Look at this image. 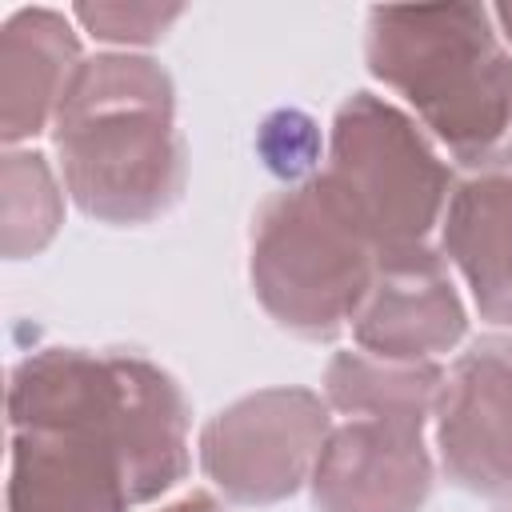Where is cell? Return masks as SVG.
I'll list each match as a JSON object with an SVG mask.
<instances>
[{"label":"cell","instance_id":"obj_1","mask_svg":"<svg viewBox=\"0 0 512 512\" xmlns=\"http://www.w3.org/2000/svg\"><path fill=\"white\" fill-rule=\"evenodd\" d=\"M188 468L192 408L152 356L48 344L8 368V512H136Z\"/></svg>","mask_w":512,"mask_h":512},{"label":"cell","instance_id":"obj_2","mask_svg":"<svg viewBox=\"0 0 512 512\" xmlns=\"http://www.w3.org/2000/svg\"><path fill=\"white\" fill-rule=\"evenodd\" d=\"M68 200L100 224L140 228L188 188L176 84L148 52H96L76 68L48 128Z\"/></svg>","mask_w":512,"mask_h":512},{"label":"cell","instance_id":"obj_3","mask_svg":"<svg viewBox=\"0 0 512 512\" xmlns=\"http://www.w3.org/2000/svg\"><path fill=\"white\" fill-rule=\"evenodd\" d=\"M364 64L456 172L512 168V44L488 4L368 8Z\"/></svg>","mask_w":512,"mask_h":512},{"label":"cell","instance_id":"obj_4","mask_svg":"<svg viewBox=\"0 0 512 512\" xmlns=\"http://www.w3.org/2000/svg\"><path fill=\"white\" fill-rule=\"evenodd\" d=\"M380 248L324 180V172L272 192L248 232V284L264 316L300 336L328 344L348 332Z\"/></svg>","mask_w":512,"mask_h":512},{"label":"cell","instance_id":"obj_5","mask_svg":"<svg viewBox=\"0 0 512 512\" xmlns=\"http://www.w3.org/2000/svg\"><path fill=\"white\" fill-rule=\"evenodd\" d=\"M320 172L380 256L436 244L460 184V172L436 140L396 100L368 88H356L336 104Z\"/></svg>","mask_w":512,"mask_h":512},{"label":"cell","instance_id":"obj_6","mask_svg":"<svg viewBox=\"0 0 512 512\" xmlns=\"http://www.w3.org/2000/svg\"><path fill=\"white\" fill-rule=\"evenodd\" d=\"M332 432L324 392L272 384L236 396L196 432V464L228 504L268 508L308 488Z\"/></svg>","mask_w":512,"mask_h":512},{"label":"cell","instance_id":"obj_7","mask_svg":"<svg viewBox=\"0 0 512 512\" xmlns=\"http://www.w3.org/2000/svg\"><path fill=\"white\" fill-rule=\"evenodd\" d=\"M432 452L456 488L512 500V332L468 340L444 368Z\"/></svg>","mask_w":512,"mask_h":512},{"label":"cell","instance_id":"obj_8","mask_svg":"<svg viewBox=\"0 0 512 512\" xmlns=\"http://www.w3.org/2000/svg\"><path fill=\"white\" fill-rule=\"evenodd\" d=\"M436 472L432 424L332 416V432L308 480L312 512H424Z\"/></svg>","mask_w":512,"mask_h":512},{"label":"cell","instance_id":"obj_9","mask_svg":"<svg viewBox=\"0 0 512 512\" xmlns=\"http://www.w3.org/2000/svg\"><path fill=\"white\" fill-rule=\"evenodd\" d=\"M352 348L396 364H440L468 336V300L436 244L384 252L348 324Z\"/></svg>","mask_w":512,"mask_h":512},{"label":"cell","instance_id":"obj_10","mask_svg":"<svg viewBox=\"0 0 512 512\" xmlns=\"http://www.w3.org/2000/svg\"><path fill=\"white\" fill-rule=\"evenodd\" d=\"M84 64L76 20L60 8H16L0 24V140L24 148L52 128Z\"/></svg>","mask_w":512,"mask_h":512},{"label":"cell","instance_id":"obj_11","mask_svg":"<svg viewBox=\"0 0 512 512\" xmlns=\"http://www.w3.org/2000/svg\"><path fill=\"white\" fill-rule=\"evenodd\" d=\"M468 304L492 332H512V168L460 176L436 232Z\"/></svg>","mask_w":512,"mask_h":512},{"label":"cell","instance_id":"obj_12","mask_svg":"<svg viewBox=\"0 0 512 512\" xmlns=\"http://www.w3.org/2000/svg\"><path fill=\"white\" fill-rule=\"evenodd\" d=\"M440 384L444 364H396L344 348L328 360L320 392L332 416H400L432 424Z\"/></svg>","mask_w":512,"mask_h":512},{"label":"cell","instance_id":"obj_13","mask_svg":"<svg viewBox=\"0 0 512 512\" xmlns=\"http://www.w3.org/2000/svg\"><path fill=\"white\" fill-rule=\"evenodd\" d=\"M64 180L56 164L24 144L4 148L0 156V232H4V256L8 260H32L40 256L64 224Z\"/></svg>","mask_w":512,"mask_h":512},{"label":"cell","instance_id":"obj_14","mask_svg":"<svg viewBox=\"0 0 512 512\" xmlns=\"http://www.w3.org/2000/svg\"><path fill=\"white\" fill-rule=\"evenodd\" d=\"M68 16L104 52H144L160 44L184 16V4H72Z\"/></svg>","mask_w":512,"mask_h":512},{"label":"cell","instance_id":"obj_15","mask_svg":"<svg viewBox=\"0 0 512 512\" xmlns=\"http://www.w3.org/2000/svg\"><path fill=\"white\" fill-rule=\"evenodd\" d=\"M156 512H224V500L212 488H192V492H180L172 500H160Z\"/></svg>","mask_w":512,"mask_h":512},{"label":"cell","instance_id":"obj_16","mask_svg":"<svg viewBox=\"0 0 512 512\" xmlns=\"http://www.w3.org/2000/svg\"><path fill=\"white\" fill-rule=\"evenodd\" d=\"M492 16H496V28H500V36L512 44V4H492Z\"/></svg>","mask_w":512,"mask_h":512},{"label":"cell","instance_id":"obj_17","mask_svg":"<svg viewBox=\"0 0 512 512\" xmlns=\"http://www.w3.org/2000/svg\"><path fill=\"white\" fill-rule=\"evenodd\" d=\"M500 512H512V504H508V508H500Z\"/></svg>","mask_w":512,"mask_h":512}]
</instances>
